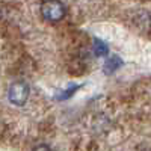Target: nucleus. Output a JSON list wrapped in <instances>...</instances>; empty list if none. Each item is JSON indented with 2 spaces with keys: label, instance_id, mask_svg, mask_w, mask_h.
<instances>
[{
  "label": "nucleus",
  "instance_id": "nucleus-1",
  "mask_svg": "<svg viewBox=\"0 0 151 151\" xmlns=\"http://www.w3.org/2000/svg\"><path fill=\"white\" fill-rule=\"evenodd\" d=\"M40 12L44 20L56 23L65 17V6L60 0H44L41 3Z\"/></svg>",
  "mask_w": 151,
  "mask_h": 151
},
{
  "label": "nucleus",
  "instance_id": "nucleus-2",
  "mask_svg": "<svg viewBox=\"0 0 151 151\" xmlns=\"http://www.w3.org/2000/svg\"><path fill=\"white\" fill-rule=\"evenodd\" d=\"M29 92H30V88L26 82H14L9 88V92H8V98L12 104L15 106H24L29 98Z\"/></svg>",
  "mask_w": 151,
  "mask_h": 151
},
{
  "label": "nucleus",
  "instance_id": "nucleus-3",
  "mask_svg": "<svg viewBox=\"0 0 151 151\" xmlns=\"http://www.w3.org/2000/svg\"><path fill=\"white\" fill-rule=\"evenodd\" d=\"M92 50L95 56H106L109 53V48H107V44L101 40H98V38H95L94 42H92Z\"/></svg>",
  "mask_w": 151,
  "mask_h": 151
},
{
  "label": "nucleus",
  "instance_id": "nucleus-4",
  "mask_svg": "<svg viewBox=\"0 0 151 151\" xmlns=\"http://www.w3.org/2000/svg\"><path fill=\"white\" fill-rule=\"evenodd\" d=\"M122 65V60L118 58V56H110L106 62V65H104V73H113L115 70H118L119 67Z\"/></svg>",
  "mask_w": 151,
  "mask_h": 151
},
{
  "label": "nucleus",
  "instance_id": "nucleus-5",
  "mask_svg": "<svg viewBox=\"0 0 151 151\" xmlns=\"http://www.w3.org/2000/svg\"><path fill=\"white\" fill-rule=\"evenodd\" d=\"M32 151H52V148L47 147V145H38V147H35Z\"/></svg>",
  "mask_w": 151,
  "mask_h": 151
}]
</instances>
